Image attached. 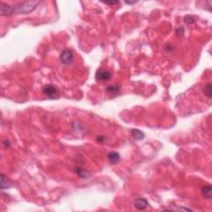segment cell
<instances>
[{
    "mask_svg": "<svg viewBox=\"0 0 212 212\" xmlns=\"http://www.w3.org/2000/svg\"><path fill=\"white\" fill-rule=\"evenodd\" d=\"M40 3L39 1H28L18 3L13 8V14L28 13L33 11Z\"/></svg>",
    "mask_w": 212,
    "mask_h": 212,
    "instance_id": "1",
    "label": "cell"
},
{
    "mask_svg": "<svg viewBox=\"0 0 212 212\" xmlns=\"http://www.w3.org/2000/svg\"><path fill=\"white\" fill-rule=\"evenodd\" d=\"M74 52L71 49H65L62 51L60 56V60L62 63L68 65V64H71L74 61Z\"/></svg>",
    "mask_w": 212,
    "mask_h": 212,
    "instance_id": "2",
    "label": "cell"
},
{
    "mask_svg": "<svg viewBox=\"0 0 212 212\" xmlns=\"http://www.w3.org/2000/svg\"><path fill=\"white\" fill-rule=\"evenodd\" d=\"M43 94L51 99H57L59 97L58 90L55 85H47L43 87Z\"/></svg>",
    "mask_w": 212,
    "mask_h": 212,
    "instance_id": "3",
    "label": "cell"
},
{
    "mask_svg": "<svg viewBox=\"0 0 212 212\" xmlns=\"http://www.w3.org/2000/svg\"><path fill=\"white\" fill-rule=\"evenodd\" d=\"M111 78V73L104 69H99L96 72V79L100 81H107Z\"/></svg>",
    "mask_w": 212,
    "mask_h": 212,
    "instance_id": "4",
    "label": "cell"
},
{
    "mask_svg": "<svg viewBox=\"0 0 212 212\" xmlns=\"http://www.w3.org/2000/svg\"><path fill=\"white\" fill-rule=\"evenodd\" d=\"M133 206L137 210H145L149 204L144 198H138L133 201Z\"/></svg>",
    "mask_w": 212,
    "mask_h": 212,
    "instance_id": "5",
    "label": "cell"
},
{
    "mask_svg": "<svg viewBox=\"0 0 212 212\" xmlns=\"http://www.w3.org/2000/svg\"><path fill=\"white\" fill-rule=\"evenodd\" d=\"M13 182H12L3 174H1V177H0V187H1V189H8L13 187Z\"/></svg>",
    "mask_w": 212,
    "mask_h": 212,
    "instance_id": "6",
    "label": "cell"
},
{
    "mask_svg": "<svg viewBox=\"0 0 212 212\" xmlns=\"http://www.w3.org/2000/svg\"><path fill=\"white\" fill-rule=\"evenodd\" d=\"M0 13L2 16H8L13 14V8L6 3H0Z\"/></svg>",
    "mask_w": 212,
    "mask_h": 212,
    "instance_id": "7",
    "label": "cell"
},
{
    "mask_svg": "<svg viewBox=\"0 0 212 212\" xmlns=\"http://www.w3.org/2000/svg\"><path fill=\"white\" fill-rule=\"evenodd\" d=\"M108 158H109V162L111 163H118L120 161V155H119L117 152H110L108 154Z\"/></svg>",
    "mask_w": 212,
    "mask_h": 212,
    "instance_id": "8",
    "label": "cell"
},
{
    "mask_svg": "<svg viewBox=\"0 0 212 212\" xmlns=\"http://www.w3.org/2000/svg\"><path fill=\"white\" fill-rule=\"evenodd\" d=\"M202 196H204L206 199H210L211 198V186L210 185L204 186L202 189Z\"/></svg>",
    "mask_w": 212,
    "mask_h": 212,
    "instance_id": "9",
    "label": "cell"
},
{
    "mask_svg": "<svg viewBox=\"0 0 212 212\" xmlns=\"http://www.w3.org/2000/svg\"><path fill=\"white\" fill-rule=\"evenodd\" d=\"M131 132H132V137H133L134 139H136V140H142V139L144 138V133H143L141 130L134 128V129H132Z\"/></svg>",
    "mask_w": 212,
    "mask_h": 212,
    "instance_id": "10",
    "label": "cell"
},
{
    "mask_svg": "<svg viewBox=\"0 0 212 212\" xmlns=\"http://www.w3.org/2000/svg\"><path fill=\"white\" fill-rule=\"evenodd\" d=\"M106 91L109 94H112V95H116L119 92L120 90V86L117 85H109L108 87L106 88Z\"/></svg>",
    "mask_w": 212,
    "mask_h": 212,
    "instance_id": "11",
    "label": "cell"
},
{
    "mask_svg": "<svg viewBox=\"0 0 212 212\" xmlns=\"http://www.w3.org/2000/svg\"><path fill=\"white\" fill-rule=\"evenodd\" d=\"M204 93L205 95L209 97V98H211L212 96V89H211V83H208L207 85H206L204 89Z\"/></svg>",
    "mask_w": 212,
    "mask_h": 212,
    "instance_id": "12",
    "label": "cell"
},
{
    "mask_svg": "<svg viewBox=\"0 0 212 212\" xmlns=\"http://www.w3.org/2000/svg\"><path fill=\"white\" fill-rule=\"evenodd\" d=\"M196 18H195V17L193 16H190V15H188V16H186L185 17V22L187 24H193L196 22Z\"/></svg>",
    "mask_w": 212,
    "mask_h": 212,
    "instance_id": "13",
    "label": "cell"
},
{
    "mask_svg": "<svg viewBox=\"0 0 212 212\" xmlns=\"http://www.w3.org/2000/svg\"><path fill=\"white\" fill-rule=\"evenodd\" d=\"M105 4H109V5H114V4H116L118 3V1H111V2H103Z\"/></svg>",
    "mask_w": 212,
    "mask_h": 212,
    "instance_id": "14",
    "label": "cell"
},
{
    "mask_svg": "<svg viewBox=\"0 0 212 212\" xmlns=\"http://www.w3.org/2000/svg\"><path fill=\"white\" fill-rule=\"evenodd\" d=\"M3 145L5 146V147H9V146H10V143H9V141L7 140V139L3 141Z\"/></svg>",
    "mask_w": 212,
    "mask_h": 212,
    "instance_id": "15",
    "label": "cell"
},
{
    "mask_svg": "<svg viewBox=\"0 0 212 212\" xmlns=\"http://www.w3.org/2000/svg\"><path fill=\"white\" fill-rule=\"evenodd\" d=\"M137 3V1H125V3H127V4H133V3Z\"/></svg>",
    "mask_w": 212,
    "mask_h": 212,
    "instance_id": "16",
    "label": "cell"
},
{
    "mask_svg": "<svg viewBox=\"0 0 212 212\" xmlns=\"http://www.w3.org/2000/svg\"><path fill=\"white\" fill-rule=\"evenodd\" d=\"M97 140H98V142H100V143H102V142H104V137H98L97 138Z\"/></svg>",
    "mask_w": 212,
    "mask_h": 212,
    "instance_id": "17",
    "label": "cell"
}]
</instances>
